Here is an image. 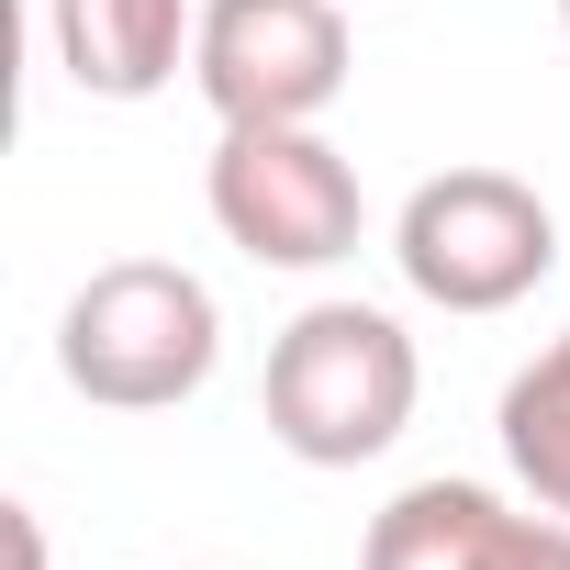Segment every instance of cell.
<instances>
[{
    "instance_id": "52a82bcc",
    "label": "cell",
    "mask_w": 570,
    "mask_h": 570,
    "mask_svg": "<svg viewBox=\"0 0 570 570\" xmlns=\"http://www.w3.org/2000/svg\"><path fill=\"white\" fill-rule=\"evenodd\" d=\"M46 35H57L68 90H90V101H157L190 68L202 12H190V0H46Z\"/></svg>"
},
{
    "instance_id": "8992f818",
    "label": "cell",
    "mask_w": 570,
    "mask_h": 570,
    "mask_svg": "<svg viewBox=\"0 0 570 570\" xmlns=\"http://www.w3.org/2000/svg\"><path fill=\"white\" fill-rule=\"evenodd\" d=\"M358 570H570V514L503 503L492 481H414L370 514Z\"/></svg>"
},
{
    "instance_id": "9c48e42d",
    "label": "cell",
    "mask_w": 570,
    "mask_h": 570,
    "mask_svg": "<svg viewBox=\"0 0 570 570\" xmlns=\"http://www.w3.org/2000/svg\"><path fill=\"white\" fill-rule=\"evenodd\" d=\"M12 570H46V525H35L23 503H12Z\"/></svg>"
},
{
    "instance_id": "277c9868",
    "label": "cell",
    "mask_w": 570,
    "mask_h": 570,
    "mask_svg": "<svg viewBox=\"0 0 570 570\" xmlns=\"http://www.w3.org/2000/svg\"><path fill=\"white\" fill-rule=\"evenodd\" d=\"M202 202H213L235 257L292 268V279L358 257V235H370L358 168L325 146V124H224L213 168H202Z\"/></svg>"
},
{
    "instance_id": "7a4b0ae2",
    "label": "cell",
    "mask_w": 570,
    "mask_h": 570,
    "mask_svg": "<svg viewBox=\"0 0 570 570\" xmlns=\"http://www.w3.org/2000/svg\"><path fill=\"white\" fill-rule=\"evenodd\" d=\"M213 358H224V303L179 257H112L57 314V370L101 414H168L213 381Z\"/></svg>"
},
{
    "instance_id": "30bf717a",
    "label": "cell",
    "mask_w": 570,
    "mask_h": 570,
    "mask_svg": "<svg viewBox=\"0 0 570 570\" xmlns=\"http://www.w3.org/2000/svg\"><path fill=\"white\" fill-rule=\"evenodd\" d=\"M559 23H570V0H559Z\"/></svg>"
},
{
    "instance_id": "5b68a950",
    "label": "cell",
    "mask_w": 570,
    "mask_h": 570,
    "mask_svg": "<svg viewBox=\"0 0 570 570\" xmlns=\"http://www.w3.org/2000/svg\"><path fill=\"white\" fill-rule=\"evenodd\" d=\"M190 90L213 124H325L347 90V12L336 0H202Z\"/></svg>"
},
{
    "instance_id": "ba28073f",
    "label": "cell",
    "mask_w": 570,
    "mask_h": 570,
    "mask_svg": "<svg viewBox=\"0 0 570 570\" xmlns=\"http://www.w3.org/2000/svg\"><path fill=\"white\" fill-rule=\"evenodd\" d=\"M503 470L525 481V503L570 514V336H548L514 381H503Z\"/></svg>"
},
{
    "instance_id": "3957f363",
    "label": "cell",
    "mask_w": 570,
    "mask_h": 570,
    "mask_svg": "<svg viewBox=\"0 0 570 570\" xmlns=\"http://www.w3.org/2000/svg\"><path fill=\"white\" fill-rule=\"evenodd\" d=\"M392 268L436 314H514L559 268V213L514 168H436L392 213Z\"/></svg>"
},
{
    "instance_id": "6da1fadb",
    "label": "cell",
    "mask_w": 570,
    "mask_h": 570,
    "mask_svg": "<svg viewBox=\"0 0 570 570\" xmlns=\"http://www.w3.org/2000/svg\"><path fill=\"white\" fill-rule=\"evenodd\" d=\"M414 392H425V358L381 303H303L268 336V381H257L268 436L303 470H358V459L403 448Z\"/></svg>"
}]
</instances>
